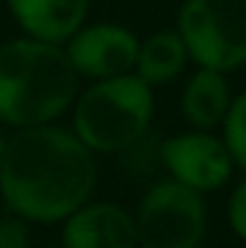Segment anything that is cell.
<instances>
[{"label":"cell","instance_id":"obj_1","mask_svg":"<svg viewBox=\"0 0 246 248\" xmlns=\"http://www.w3.org/2000/svg\"><path fill=\"white\" fill-rule=\"evenodd\" d=\"M99 179L93 150L55 124L18 127L0 162L9 214L26 222H61L81 208Z\"/></svg>","mask_w":246,"mask_h":248},{"label":"cell","instance_id":"obj_2","mask_svg":"<svg viewBox=\"0 0 246 248\" xmlns=\"http://www.w3.org/2000/svg\"><path fill=\"white\" fill-rule=\"evenodd\" d=\"M78 72L58 44L20 38L0 46V122L50 124L75 101Z\"/></svg>","mask_w":246,"mask_h":248},{"label":"cell","instance_id":"obj_3","mask_svg":"<svg viewBox=\"0 0 246 248\" xmlns=\"http://www.w3.org/2000/svg\"><path fill=\"white\" fill-rule=\"evenodd\" d=\"M154 119L151 84L136 72L99 78L75 101L72 133L93 153H119L133 147Z\"/></svg>","mask_w":246,"mask_h":248},{"label":"cell","instance_id":"obj_4","mask_svg":"<svg viewBox=\"0 0 246 248\" xmlns=\"http://www.w3.org/2000/svg\"><path fill=\"white\" fill-rule=\"evenodd\" d=\"M177 32L200 66L220 72L246 66V0H185Z\"/></svg>","mask_w":246,"mask_h":248},{"label":"cell","instance_id":"obj_5","mask_svg":"<svg viewBox=\"0 0 246 248\" xmlns=\"http://www.w3.org/2000/svg\"><path fill=\"white\" fill-rule=\"evenodd\" d=\"M133 219L139 248H197L209 228L203 193L174 179L151 187Z\"/></svg>","mask_w":246,"mask_h":248},{"label":"cell","instance_id":"obj_6","mask_svg":"<svg viewBox=\"0 0 246 248\" xmlns=\"http://www.w3.org/2000/svg\"><path fill=\"white\" fill-rule=\"evenodd\" d=\"M162 162L174 182L194 187L200 193L223 187L235 168L226 141L197 127L194 133H180L162 141Z\"/></svg>","mask_w":246,"mask_h":248},{"label":"cell","instance_id":"obj_7","mask_svg":"<svg viewBox=\"0 0 246 248\" xmlns=\"http://www.w3.org/2000/svg\"><path fill=\"white\" fill-rule=\"evenodd\" d=\"M67 55H70V63L75 66V72L84 78H93V81L113 78L136 66L139 41L127 26L93 23V26H81L70 38Z\"/></svg>","mask_w":246,"mask_h":248},{"label":"cell","instance_id":"obj_8","mask_svg":"<svg viewBox=\"0 0 246 248\" xmlns=\"http://www.w3.org/2000/svg\"><path fill=\"white\" fill-rule=\"evenodd\" d=\"M64 248H139L136 219L122 205L84 202L64 222Z\"/></svg>","mask_w":246,"mask_h":248},{"label":"cell","instance_id":"obj_9","mask_svg":"<svg viewBox=\"0 0 246 248\" xmlns=\"http://www.w3.org/2000/svg\"><path fill=\"white\" fill-rule=\"evenodd\" d=\"M9 12L29 38L64 44L87 20L90 0H6Z\"/></svg>","mask_w":246,"mask_h":248},{"label":"cell","instance_id":"obj_10","mask_svg":"<svg viewBox=\"0 0 246 248\" xmlns=\"http://www.w3.org/2000/svg\"><path fill=\"white\" fill-rule=\"evenodd\" d=\"M232 104L229 95V81L226 72L211 69V66H200L183 90V116L188 119L191 127L197 130H211L217 124H223V116Z\"/></svg>","mask_w":246,"mask_h":248},{"label":"cell","instance_id":"obj_11","mask_svg":"<svg viewBox=\"0 0 246 248\" xmlns=\"http://www.w3.org/2000/svg\"><path fill=\"white\" fill-rule=\"evenodd\" d=\"M185 61H188V49L180 32L174 29V32H157L148 41H142L133 69L142 81H148L151 87H159L174 81L185 69Z\"/></svg>","mask_w":246,"mask_h":248},{"label":"cell","instance_id":"obj_12","mask_svg":"<svg viewBox=\"0 0 246 248\" xmlns=\"http://www.w3.org/2000/svg\"><path fill=\"white\" fill-rule=\"evenodd\" d=\"M223 141L238 168L246 170V93H241L223 116Z\"/></svg>","mask_w":246,"mask_h":248},{"label":"cell","instance_id":"obj_13","mask_svg":"<svg viewBox=\"0 0 246 248\" xmlns=\"http://www.w3.org/2000/svg\"><path fill=\"white\" fill-rule=\"evenodd\" d=\"M0 248H29V228L20 217H0Z\"/></svg>","mask_w":246,"mask_h":248},{"label":"cell","instance_id":"obj_14","mask_svg":"<svg viewBox=\"0 0 246 248\" xmlns=\"http://www.w3.org/2000/svg\"><path fill=\"white\" fill-rule=\"evenodd\" d=\"M229 225H232L235 237L246 243V179L235 187V193L229 199Z\"/></svg>","mask_w":246,"mask_h":248},{"label":"cell","instance_id":"obj_15","mask_svg":"<svg viewBox=\"0 0 246 248\" xmlns=\"http://www.w3.org/2000/svg\"><path fill=\"white\" fill-rule=\"evenodd\" d=\"M6 144H9V139H6L3 130H0V162H3V156H6Z\"/></svg>","mask_w":246,"mask_h":248},{"label":"cell","instance_id":"obj_16","mask_svg":"<svg viewBox=\"0 0 246 248\" xmlns=\"http://www.w3.org/2000/svg\"><path fill=\"white\" fill-rule=\"evenodd\" d=\"M197 248H203V246H197Z\"/></svg>","mask_w":246,"mask_h":248},{"label":"cell","instance_id":"obj_17","mask_svg":"<svg viewBox=\"0 0 246 248\" xmlns=\"http://www.w3.org/2000/svg\"><path fill=\"white\" fill-rule=\"evenodd\" d=\"M61 248H64V246H61Z\"/></svg>","mask_w":246,"mask_h":248}]
</instances>
